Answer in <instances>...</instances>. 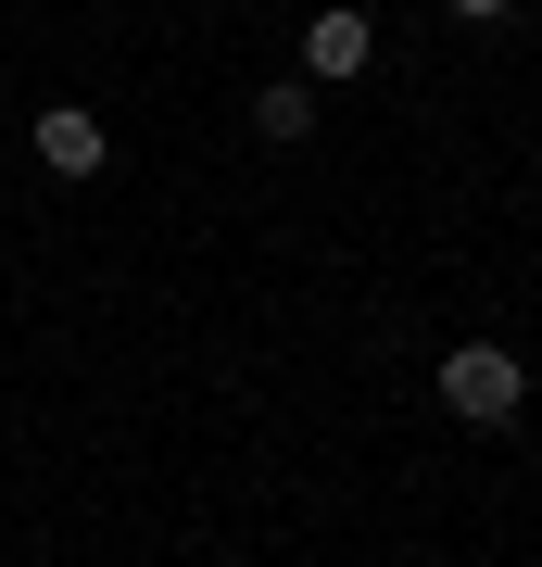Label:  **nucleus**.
<instances>
[{"label":"nucleus","instance_id":"3","mask_svg":"<svg viewBox=\"0 0 542 567\" xmlns=\"http://www.w3.org/2000/svg\"><path fill=\"white\" fill-rule=\"evenodd\" d=\"M39 164H51V177H101V114L51 102V114H39Z\"/></svg>","mask_w":542,"mask_h":567},{"label":"nucleus","instance_id":"5","mask_svg":"<svg viewBox=\"0 0 542 567\" xmlns=\"http://www.w3.org/2000/svg\"><path fill=\"white\" fill-rule=\"evenodd\" d=\"M442 13H467V25H504V13H518V0H442Z\"/></svg>","mask_w":542,"mask_h":567},{"label":"nucleus","instance_id":"1","mask_svg":"<svg viewBox=\"0 0 542 567\" xmlns=\"http://www.w3.org/2000/svg\"><path fill=\"white\" fill-rule=\"evenodd\" d=\"M442 404H454L467 429H504V416L530 404V379H518L504 341H454V353H442Z\"/></svg>","mask_w":542,"mask_h":567},{"label":"nucleus","instance_id":"4","mask_svg":"<svg viewBox=\"0 0 542 567\" xmlns=\"http://www.w3.org/2000/svg\"><path fill=\"white\" fill-rule=\"evenodd\" d=\"M253 140H316V76H278V89H253Z\"/></svg>","mask_w":542,"mask_h":567},{"label":"nucleus","instance_id":"2","mask_svg":"<svg viewBox=\"0 0 542 567\" xmlns=\"http://www.w3.org/2000/svg\"><path fill=\"white\" fill-rule=\"evenodd\" d=\"M366 51H379V25H366L354 0H328V13L303 25V76H316V89H354V76H366Z\"/></svg>","mask_w":542,"mask_h":567}]
</instances>
